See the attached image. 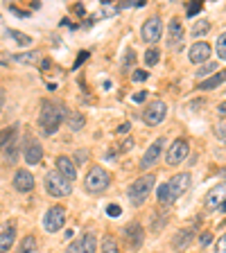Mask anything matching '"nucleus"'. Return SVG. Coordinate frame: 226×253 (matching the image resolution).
Masks as SVG:
<instances>
[{
  "instance_id": "nucleus-1",
  "label": "nucleus",
  "mask_w": 226,
  "mask_h": 253,
  "mask_svg": "<svg viewBox=\"0 0 226 253\" xmlns=\"http://www.w3.org/2000/svg\"><path fill=\"white\" fill-rule=\"evenodd\" d=\"M66 115L64 104L52 100H43L41 102V113H39V129H41L43 136H52L54 131L61 127Z\"/></svg>"
},
{
  "instance_id": "nucleus-2",
  "label": "nucleus",
  "mask_w": 226,
  "mask_h": 253,
  "mask_svg": "<svg viewBox=\"0 0 226 253\" xmlns=\"http://www.w3.org/2000/svg\"><path fill=\"white\" fill-rule=\"evenodd\" d=\"M154 183H156V179L152 177V174H145V177L136 179V181L131 183L129 190H127L131 206H143L145 199H147L149 192H152V188H154Z\"/></svg>"
},
{
  "instance_id": "nucleus-3",
  "label": "nucleus",
  "mask_w": 226,
  "mask_h": 253,
  "mask_svg": "<svg viewBox=\"0 0 226 253\" xmlns=\"http://www.w3.org/2000/svg\"><path fill=\"white\" fill-rule=\"evenodd\" d=\"M43 181H45V190H48V194H52V197H68V194L72 192V183L68 181L66 177H61L57 170H50Z\"/></svg>"
},
{
  "instance_id": "nucleus-4",
  "label": "nucleus",
  "mask_w": 226,
  "mask_h": 253,
  "mask_svg": "<svg viewBox=\"0 0 226 253\" xmlns=\"http://www.w3.org/2000/svg\"><path fill=\"white\" fill-rule=\"evenodd\" d=\"M109 181H111L109 172L104 170V167H100V165H95V167H90V172L86 174V190H89V192H102V190L109 185Z\"/></svg>"
},
{
  "instance_id": "nucleus-5",
  "label": "nucleus",
  "mask_w": 226,
  "mask_h": 253,
  "mask_svg": "<svg viewBox=\"0 0 226 253\" xmlns=\"http://www.w3.org/2000/svg\"><path fill=\"white\" fill-rule=\"evenodd\" d=\"M188 154H190V142L185 140V138H177V140L172 142V147H167L165 163L167 165H181L188 159Z\"/></svg>"
},
{
  "instance_id": "nucleus-6",
  "label": "nucleus",
  "mask_w": 226,
  "mask_h": 253,
  "mask_svg": "<svg viewBox=\"0 0 226 253\" xmlns=\"http://www.w3.org/2000/svg\"><path fill=\"white\" fill-rule=\"evenodd\" d=\"M190 181L192 177L188 174V172H181V174H174L170 181H167V190H170V201H177L181 194L188 192V188H190Z\"/></svg>"
},
{
  "instance_id": "nucleus-7",
  "label": "nucleus",
  "mask_w": 226,
  "mask_h": 253,
  "mask_svg": "<svg viewBox=\"0 0 226 253\" xmlns=\"http://www.w3.org/2000/svg\"><path fill=\"white\" fill-rule=\"evenodd\" d=\"M64 224H66V208L64 206L48 208L45 217H43V226H45V230H48V233H57V230L64 229Z\"/></svg>"
},
{
  "instance_id": "nucleus-8",
  "label": "nucleus",
  "mask_w": 226,
  "mask_h": 253,
  "mask_svg": "<svg viewBox=\"0 0 226 253\" xmlns=\"http://www.w3.org/2000/svg\"><path fill=\"white\" fill-rule=\"evenodd\" d=\"M165 115H167L165 102L156 100V102H152V104H147V109H145V113H143V120L149 127H156V124H161L163 120H165Z\"/></svg>"
},
{
  "instance_id": "nucleus-9",
  "label": "nucleus",
  "mask_w": 226,
  "mask_h": 253,
  "mask_svg": "<svg viewBox=\"0 0 226 253\" xmlns=\"http://www.w3.org/2000/svg\"><path fill=\"white\" fill-rule=\"evenodd\" d=\"M140 34H143V41H147V43L161 41V36H163L161 18H158V16L147 18V21H145V25H143V30H140Z\"/></svg>"
},
{
  "instance_id": "nucleus-10",
  "label": "nucleus",
  "mask_w": 226,
  "mask_h": 253,
  "mask_svg": "<svg viewBox=\"0 0 226 253\" xmlns=\"http://www.w3.org/2000/svg\"><path fill=\"white\" fill-rule=\"evenodd\" d=\"M226 206V183H217L215 188H210V192L206 194V208L208 210H217V208Z\"/></svg>"
},
{
  "instance_id": "nucleus-11",
  "label": "nucleus",
  "mask_w": 226,
  "mask_h": 253,
  "mask_svg": "<svg viewBox=\"0 0 226 253\" xmlns=\"http://www.w3.org/2000/svg\"><path fill=\"white\" fill-rule=\"evenodd\" d=\"M163 147H165V138H156L152 145L147 147V152L143 154V159H140V170H147V167H152V165L158 161V156H161Z\"/></svg>"
},
{
  "instance_id": "nucleus-12",
  "label": "nucleus",
  "mask_w": 226,
  "mask_h": 253,
  "mask_svg": "<svg viewBox=\"0 0 226 253\" xmlns=\"http://www.w3.org/2000/svg\"><path fill=\"white\" fill-rule=\"evenodd\" d=\"M97 249V240L93 233H86L82 235L77 242H72L70 247H68V253H95Z\"/></svg>"
},
{
  "instance_id": "nucleus-13",
  "label": "nucleus",
  "mask_w": 226,
  "mask_h": 253,
  "mask_svg": "<svg viewBox=\"0 0 226 253\" xmlns=\"http://www.w3.org/2000/svg\"><path fill=\"white\" fill-rule=\"evenodd\" d=\"M125 240H127V244H129L131 249H140V244H143V240H145L143 226H140L138 222H131L129 226L125 229Z\"/></svg>"
},
{
  "instance_id": "nucleus-14",
  "label": "nucleus",
  "mask_w": 226,
  "mask_h": 253,
  "mask_svg": "<svg viewBox=\"0 0 226 253\" xmlns=\"http://www.w3.org/2000/svg\"><path fill=\"white\" fill-rule=\"evenodd\" d=\"M210 46L206 41H197L195 46L190 47V52H188V59L192 61V64H203V61H208L210 57Z\"/></svg>"
},
{
  "instance_id": "nucleus-15",
  "label": "nucleus",
  "mask_w": 226,
  "mask_h": 253,
  "mask_svg": "<svg viewBox=\"0 0 226 253\" xmlns=\"http://www.w3.org/2000/svg\"><path fill=\"white\" fill-rule=\"evenodd\" d=\"M14 188H16L18 192H30V190L34 188V177H32L27 170H18L16 174H14Z\"/></svg>"
},
{
  "instance_id": "nucleus-16",
  "label": "nucleus",
  "mask_w": 226,
  "mask_h": 253,
  "mask_svg": "<svg viewBox=\"0 0 226 253\" xmlns=\"http://www.w3.org/2000/svg\"><path fill=\"white\" fill-rule=\"evenodd\" d=\"M183 41V25L179 18H172L167 23V46H177Z\"/></svg>"
},
{
  "instance_id": "nucleus-17",
  "label": "nucleus",
  "mask_w": 226,
  "mask_h": 253,
  "mask_svg": "<svg viewBox=\"0 0 226 253\" xmlns=\"http://www.w3.org/2000/svg\"><path fill=\"white\" fill-rule=\"evenodd\" d=\"M57 172H59L61 177L68 179L70 183L77 179V170H75V163H72L68 156H59V159H57Z\"/></svg>"
},
{
  "instance_id": "nucleus-18",
  "label": "nucleus",
  "mask_w": 226,
  "mask_h": 253,
  "mask_svg": "<svg viewBox=\"0 0 226 253\" xmlns=\"http://www.w3.org/2000/svg\"><path fill=\"white\" fill-rule=\"evenodd\" d=\"M41 159H43V147L36 140L27 138V147H25V161H27L30 165H36V163H41Z\"/></svg>"
},
{
  "instance_id": "nucleus-19",
  "label": "nucleus",
  "mask_w": 226,
  "mask_h": 253,
  "mask_svg": "<svg viewBox=\"0 0 226 253\" xmlns=\"http://www.w3.org/2000/svg\"><path fill=\"white\" fill-rule=\"evenodd\" d=\"M14 240H16V229H14L12 224L7 226L2 233H0V253H7L9 249H12Z\"/></svg>"
},
{
  "instance_id": "nucleus-20",
  "label": "nucleus",
  "mask_w": 226,
  "mask_h": 253,
  "mask_svg": "<svg viewBox=\"0 0 226 253\" xmlns=\"http://www.w3.org/2000/svg\"><path fill=\"white\" fill-rule=\"evenodd\" d=\"M226 82V72L224 70H217L213 77H208V79H203L202 84H199V91H210V89H217L220 84Z\"/></svg>"
},
{
  "instance_id": "nucleus-21",
  "label": "nucleus",
  "mask_w": 226,
  "mask_h": 253,
  "mask_svg": "<svg viewBox=\"0 0 226 253\" xmlns=\"http://www.w3.org/2000/svg\"><path fill=\"white\" fill-rule=\"evenodd\" d=\"M5 156H7V163L14 165L18 161V131L9 138V142L5 145Z\"/></svg>"
},
{
  "instance_id": "nucleus-22",
  "label": "nucleus",
  "mask_w": 226,
  "mask_h": 253,
  "mask_svg": "<svg viewBox=\"0 0 226 253\" xmlns=\"http://www.w3.org/2000/svg\"><path fill=\"white\" fill-rule=\"evenodd\" d=\"M66 124H68V129L70 131H82L84 124H86V118H84L79 111H70L66 115Z\"/></svg>"
},
{
  "instance_id": "nucleus-23",
  "label": "nucleus",
  "mask_w": 226,
  "mask_h": 253,
  "mask_svg": "<svg viewBox=\"0 0 226 253\" xmlns=\"http://www.w3.org/2000/svg\"><path fill=\"white\" fill-rule=\"evenodd\" d=\"M192 242V230L190 229H185V230H179L177 235H174L172 240V247L177 249V251H181V249H185L188 244Z\"/></svg>"
},
{
  "instance_id": "nucleus-24",
  "label": "nucleus",
  "mask_w": 226,
  "mask_h": 253,
  "mask_svg": "<svg viewBox=\"0 0 226 253\" xmlns=\"http://www.w3.org/2000/svg\"><path fill=\"white\" fill-rule=\"evenodd\" d=\"M18 253H36V237L34 235L23 237V242L18 244Z\"/></svg>"
},
{
  "instance_id": "nucleus-25",
  "label": "nucleus",
  "mask_w": 226,
  "mask_h": 253,
  "mask_svg": "<svg viewBox=\"0 0 226 253\" xmlns=\"http://www.w3.org/2000/svg\"><path fill=\"white\" fill-rule=\"evenodd\" d=\"M14 59H16L18 64H30V66H36L39 61H41V54H39V52H25V54H16Z\"/></svg>"
},
{
  "instance_id": "nucleus-26",
  "label": "nucleus",
  "mask_w": 226,
  "mask_h": 253,
  "mask_svg": "<svg viewBox=\"0 0 226 253\" xmlns=\"http://www.w3.org/2000/svg\"><path fill=\"white\" fill-rule=\"evenodd\" d=\"M208 30H210L208 21H199V23L192 25V36H195V39H202V36L208 34Z\"/></svg>"
},
{
  "instance_id": "nucleus-27",
  "label": "nucleus",
  "mask_w": 226,
  "mask_h": 253,
  "mask_svg": "<svg viewBox=\"0 0 226 253\" xmlns=\"http://www.w3.org/2000/svg\"><path fill=\"white\" fill-rule=\"evenodd\" d=\"M156 197L161 201V206H170L172 201H170V190H167V183H161L158 190H156Z\"/></svg>"
},
{
  "instance_id": "nucleus-28",
  "label": "nucleus",
  "mask_w": 226,
  "mask_h": 253,
  "mask_svg": "<svg viewBox=\"0 0 226 253\" xmlns=\"http://www.w3.org/2000/svg\"><path fill=\"white\" fill-rule=\"evenodd\" d=\"M102 253H118V244H115V237L107 235L102 240Z\"/></svg>"
},
{
  "instance_id": "nucleus-29",
  "label": "nucleus",
  "mask_w": 226,
  "mask_h": 253,
  "mask_svg": "<svg viewBox=\"0 0 226 253\" xmlns=\"http://www.w3.org/2000/svg\"><path fill=\"white\" fill-rule=\"evenodd\" d=\"M215 50H217V57L226 61V32H224V34H220V36H217V43H215Z\"/></svg>"
},
{
  "instance_id": "nucleus-30",
  "label": "nucleus",
  "mask_w": 226,
  "mask_h": 253,
  "mask_svg": "<svg viewBox=\"0 0 226 253\" xmlns=\"http://www.w3.org/2000/svg\"><path fill=\"white\" fill-rule=\"evenodd\" d=\"M7 34H9V36H14V41H16V43H21V46H30V43H32V39H30V36H27V34H23V32L9 30V32H7Z\"/></svg>"
},
{
  "instance_id": "nucleus-31",
  "label": "nucleus",
  "mask_w": 226,
  "mask_h": 253,
  "mask_svg": "<svg viewBox=\"0 0 226 253\" xmlns=\"http://www.w3.org/2000/svg\"><path fill=\"white\" fill-rule=\"evenodd\" d=\"M158 57H161V54H158V50H156V47H152V50H147V52H145V64H147V66H156V64H158Z\"/></svg>"
},
{
  "instance_id": "nucleus-32",
  "label": "nucleus",
  "mask_w": 226,
  "mask_h": 253,
  "mask_svg": "<svg viewBox=\"0 0 226 253\" xmlns=\"http://www.w3.org/2000/svg\"><path fill=\"white\" fill-rule=\"evenodd\" d=\"M210 72H217V66H215V64H206V66H202V68L197 70V77H199V79H203V77L210 75Z\"/></svg>"
},
{
  "instance_id": "nucleus-33",
  "label": "nucleus",
  "mask_w": 226,
  "mask_h": 253,
  "mask_svg": "<svg viewBox=\"0 0 226 253\" xmlns=\"http://www.w3.org/2000/svg\"><path fill=\"white\" fill-rule=\"evenodd\" d=\"M215 136H217V140H222L226 145V122H220L215 127Z\"/></svg>"
},
{
  "instance_id": "nucleus-34",
  "label": "nucleus",
  "mask_w": 226,
  "mask_h": 253,
  "mask_svg": "<svg viewBox=\"0 0 226 253\" xmlns=\"http://www.w3.org/2000/svg\"><path fill=\"white\" fill-rule=\"evenodd\" d=\"M202 9H203L202 2H190V5H188V12H185V14H188V16H197V14L202 12Z\"/></svg>"
},
{
  "instance_id": "nucleus-35",
  "label": "nucleus",
  "mask_w": 226,
  "mask_h": 253,
  "mask_svg": "<svg viewBox=\"0 0 226 253\" xmlns=\"http://www.w3.org/2000/svg\"><path fill=\"white\" fill-rule=\"evenodd\" d=\"M107 215L109 217H120V215H122V208L115 206V204H111V206L107 208Z\"/></svg>"
},
{
  "instance_id": "nucleus-36",
  "label": "nucleus",
  "mask_w": 226,
  "mask_h": 253,
  "mask_svg": "<svg viewBox=\"0 0 226 253\" xmlns=\"http://www.w3.org/2000/svg\"><path fill=\"white\" fill-rule=\"evenodd\" d=\"M147 70H134V75H131V79H134V82H145V79H147Z\"/></svg>"
},
{
  "instance_id": "nucleus-37",
  "label": "nucleus",
  "mask_w": 226,
  "mask_h": 253,
  "mask_svg": "<svg viewBox=\"0 0 226 253\" xmlns=\"http://www.w3.org/2000/svg\"><path fill=\"white\" fill-rule=\"evenodd\" d=\"M89 59V52H86V50H82V52L77 54V61H75V64H72V68H79V66L84 64V61Z\"/></svg>"
},
{
  "instance_id": "nucleus-38",
  "label": "nucleus",
  "mask_w": 226,
  "mask_h": 253,
  "mask_svg": "<svg viewBox=\"0 0 226 253\" xmlns=\"http://www.w3.org/2000/svg\"><path fill=\"white\" fill-rule=\"evenodd\" d=\"M134 59H136V54H134V50L129 47V50L125 52V68H129V66L134 64Z\"/></svg>"
},
{
  "instance_id": "nucleus-39",
  "label": "nucleus",
  "mask_w": 226,
  "mask_h": 253,
  "mask_svg": "<svg viewBox=\"0 0 226 253\" xmlns=\"http://www.w3.org/2000/svg\"><path fill=\"white\" fill-rule=\"evenodd\" d=\"M217 253H226V235L217 240Z\"/></svg>"
},
{
  "instance_id": "nucleus-40",
  "label": "nucleus",
  "mask_w": 226,
  "mask_h": 253,
  "mask_svg": "<svg viewBox=\"0 0 226 253\" xmlns=\"http://www.w3.org/2000/svg\"><path fill=\"white\" fill-rule=\"evenodd\" d=\"M145 97H147V91H138V93H134V102H143Z\"/></svg>"
},
{
  "instance_id": "nucleus-41",
  "label": "nucleus",
  "mask_w": 226,
  "mask_h": 253,
  "mask_svg": "<svg viewBox=\"0 0 226 253\" xmlns=\"http://www.w3.org/2000/svg\"><path fill=\"white\" fill-rule=\"evenodd\" d=\"M131 147H134V140H131V138H127V142H122V145H120V149H122V152H129Z\"/></svg>"
},
{
  "instance_id": "nucleus-42",
  "label": "nucleus",
  "mask_w": 226,
  "mask_h": 253,
  "mask_svg": "<svg viewBox=\"0 0 226 253\" xmlns=\"http://www.w3.org/2000/svg\"><path fill=\"white\" fill-rule=\"evenodd\" d=\"M129 129H131V124L125 122V124H120L118 127V134H129Z\"/></svg>"
},
{
  "instance_id": "nucleus-43",
  "label": "nucleus",
  "mask_w": 226,
  "mask_h": 253,
  "mask_svg": "<svg viewBox=\"0 0 226 253\" xmlns=\"http://www.w3.org/2000/svg\"><path fill=\"white\" fill-rule=\"evenodd\" d=\"M210 240H213V235H210V233H203V235H202V244H203V247H206V244H210Z\"/></svg>"
},
{
  "instance_id": "nucleus-44",
  "label": "nucleus",
  "mask_w": 226,
  "mask_h": 253,
  "mask_svg": "<svg viewBox=\"0 0 226 253\" xmlns=\"http://www.w3.org/2000/svg\"><path fill=\"white\" fill-rule=\"evenodd\" d=\"M2 106H5V91L0 89V111H2Z\"/></svg>"
},
{
  "instance_id": "nucleus-45",
  "label": "nucleus",
  "mask_w": 226,
  "mask_h": 253,
  "mask_svg": "<svg viewBox=\"0 0 226 253\" xmlns=\"http://www.w3.org/2000/svg\"><path fill=\"white\" fill-rule=\"evenodd\" d=\"M217 113H220V115H226V102H224V104L217 106Z\"/></svg>"
},
{
  "instance_id": "nucleus-46",
  "label": "nucleus",
  "mask_w": 226,
  "mask_h": 253,
  "mask_svg": "<svg viewBox=\"0 0 226 253\" xmlns=\"http://www.w3.org/2000/svg\"><path fill=\"white\" fill-rule=\"evenodd\" d=\"M75 14H79V16H84V7H82V5H77V7H75Z\"/></svg>"
},
{
  "instance_id": "nucleus-47",
  "label": "nucleus",
  "mask_w": 226,
  "mask_h": 253,
  "mask_svg": "<svg viewBox=\"0 0 226 253\" xmlns=\"http://www.w3.org/2000/svg\"><path fill=\"white\" fill-rule=\"evenodd\" d=\"M0 147H2V145H0Z\"/></svg>"
}]
</instances>
